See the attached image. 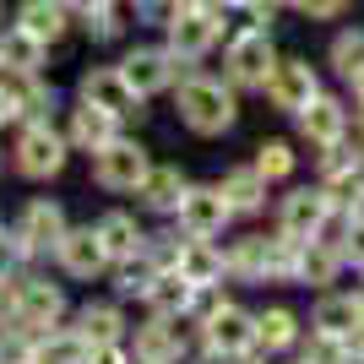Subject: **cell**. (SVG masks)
Masks as SVG:
<instances>
[{"instance_id":"cell-8","label":"cell","mask_w":364,"mask_h":364,"mask_svg":"<svg viewBox=\"0 0 364 364\" xmlns=\"http://www.w3.org/2000/svg\"><path fill=\"white\" fill-rule=\"evenodd\" d=\"M168 223L180 228V234H191V240H223L240 218H234V207H228L218 180H191L185 196H180V213L168 218Z\"/></svg>"},{"instance_id":"cell-24","label":"cell","mask_w":364,"mask_h":364,"mask_svg":"<svg viewBox=\"0 0 364 364\" xmlns=\"http://www.w3.org/2000/svg\"><path fill=\"white\" fill-rule=\"evenodd\" d=\"M174 272L196 289H213V283H228V256H223V240H191L185 234L180 245V267Z\"/></svg>"},{"instance_id":"cell-22","label":"cell","mask_w":364,"mask_h":364,"mask_svg":"<svg viewBox=\"0 0 364 364\" xmlns=\"http://www.w3.org/2000/svg\"><path fill=\"white\" fill-rule=\"evenodd\" d=\"M218 185H223L234 218H261V213H267V201H272V185L261 180V168L250 164V158H245V164H228L223 174H218Z\"/></svg>"},{"instance_id":"cell-13","label":"cell","mask_w":364,"mask_h":364,"mask_svg":"<svg viewBox=\"0 0 364 364\" xmlns=\"http://www.w3.org/2000/svg\"><path fill=\"white\" fill-rule=\"evenodd\" d=\"M321 92H326V82H321L316 65L304 60V55H283L261 98H267L277 114H289V120H294V114H299V109H310V98H321Z\"/></svg>"},{"instance_id":"cell-35","label":"cell","mask_w":364,"mask_h":364,"mask_svg":"<svg viewBox=\"0 0 364 364\" xmlns=\"http://www.w3.org/2000/svg\"><path fill=\"white\" fill-rule=\"evenodd\" d=\"M353 168H364V141H359V136H343L337 147H321V152H316V180L353 174Z\"/></svg>"},{"instance_id":"cell-44","label":"cell","mask_w":364,"mask_h":364,"mask_svg":"<svg viewBox=\"0 0 364 364\" xmlns=\"http://www.w3.org/2000/svg\"><path fill=\"white\" fill-rule=\"evenodd\" d=\"M228 11H245V6H256V0H223Z\"/></svg>"},{"instance_id":"cell-21","label":"cell","mask_w":364,"mask_h":364,"mask_svg":"<svg viewBox=\"0 0 364 364\" xmlns=\"http://www.w3.org/2000/svg\"><path fill=\"white\" fill-rule=\"evenodd\" d=\"M343 272H348V261H343V250L332 240H304L299 256H294V289H310V294L337 289Z\"/></svg>"},{"instance_id":"cell-17","label":"cell","mask_w":364,"mask_h":364,"mask_svg":"<svg viewBox=\"0 0 364 364\" xmlns=\"http://www.w3.org/2000/svg\"><path fill=\"white\" fill-rule=\"evenodd\" d=\"M304 316L294 310V304L272 299V304H256V353H267V359H289L294 348L304 343Z\"/></svg>"},{"instance_id":"cell-45","label":"cell","mask_w":364,"mask_h":364,"mask_svg":"<svg viewBox=\"0 0 364 364\" xmlns=\"http://www.w3.org/2000/svg\"><path fill=\"white\" fill-rule=\"evenodd\" d=\"M272 6H277V11H294V0H272Z\"/></svg>"},{"instance_id":"cell-37","label":"cell","mask_w":364,"mask_h":364,"mask_svg":"<svg viewBox=\"0 0 364 364\" xmlns=\"http://www.w3.org/2000/svg\"><path fill=\"white\" fill-rule=\"evenodd\" d=\"M180 245H185L180 228H158V234H147V250H141V256H147L158 272H174V267H180Z\"/></svg>"},{"instance_id":"cell-16","label":"cell","mask_w":364,"mask_h":364,"mask_svg":"<svg viewBox=\"0 0 364 364\" xmlns=\"http://www.w3.org/2000/svg\"><path fill=\"white\" fill-rule=\"evenodd\" d=\"M55 267H60L65 277H76V283H92V277L114 272V261H109V250H104V240H98L92 223L65 228V240L55 245Z\"/></svg>"},{"instance_id":"cell-10","label":"cell","mask_w":364,"mask_h":364,"mask_svg":"<svg viewBox=\"0 0 364 364\" xmlns=\"http://www.w3.org/2000/svg\"><path fill=\"white\" fill-rule=\"evenodd\" d=\"M114 65L125 71V82H131L141 98H164V92L180 87V76H185V71H196V65H185L180 55L164 44V38H158V44H131Z\"/></svg>"},{"instance_id":"cell-25","label":"cell","mask_w":364,"mask_h":364,"mask_svg":"<svg viewBox=\"0 0 364 364\" xmlns=\"http://www.w3.org/2000/svg\"><path fill=\"white\" fill-rule=\"evenodd\" d=\"M98 240H104L109 261H136L141 250H147V228H141L136 213H125V207H109V213H98Z\"/></svg>"},{"instance_id":"cell-18","label":"cell","mask_w":364,"mask_h":364,"mask_svg":"<svg viewBox=\"0 0 364 364\" xmlns=\"http://www.w3.org/2000/svg\"><path fill=\"white\" fill-rule=\"evenodd\" d=\"M304 326L310 332H326V337H359L364 332V304L353 289H321L316 299H310V316H304Z\"/></svg>"},{"instance_id":"cell-19","label":"cell","mask_w":364,"mask_h":364,"mask_svg":"<svg viewBox=\"0 0 364 364\" xmlns=\"http://www.w3.org/2000/svg\"><path fill=\"white\" fill-rule=\"evenodd\" d=\"M65 207L55 196H28L22 201V213H16V234L28 245L33 256H55V245L65 240Z\"/></svg>"},{"instance_id":"cell-31","label":"cell","mask_w":364,"mask_h":364,"mask_svg":"<svg viewBox=\"0 0 364 364\" xmlns=\"http://www.w3.org/2000/svg\"><path fill=\"white\" fill-rule=\"evenodd\" d=\"M191 299H196V283H185L180 272H158L141 304L158 310V316H185V321H191Z\"/></svg>"},{"instance_id":"cell-14","label":"cell","mask_w":364,"mask_h":364,"mask_svg":"<svg viewBox=\"0 0 364 364\" xmlns=\"http://www.w3.org/2000/svg\"><path fill=\"white\" fill-rule=\"evenodd\" d=\"M60 321H65V289L60 283H49V277H16L11 326H22V332H33V337H49Z\"/></svg>"},{"instance_id":"cell-23","label":"cell","mask_w":364,"mask_h":364,"mask_svg":"<svg viewBox=\"0 0 364 364\" xmlns=\"http://www.w3.org/2000/svg\"><path fill=\"white\" fill-rule=\"evenodd\" d=\"M185 168L180 164H152V174L136 185V207L152 218H174L180 213V196H185Z\"/></svg>"},{"instance_id":"cell-39","label":"cell","mask_w":364,"mask_h":364,"mask_svg":"<svg viewBox=\"0 0 364 364\" xmlns=\"http://www.w3.org/2000/svg\"><path fill=\"white\" fill-rule=\"evenodd\" d=\"M348 6L353 0H294V16H304V22H343Z\"/></svg>"},{"instance_id":"cell-32","label":"cell","mask_w":364,"mask_h":364,"mask_svg":"<svg viewBox=\"0 0 364 364\" xmlns=\"http://www.w3.org/2000/svg\"><path fill=\"white\" fill-rule=\"evenodd\" d=\"M125 11H131V0H114V6H87V11H76V28L87 33L92 44H114L131 22H125Z\"/></svg>"},{"instance_id":"cell-4","label":"cell","mask_w":364,"mask_h":364,"mask_svg":"<svg viewBox=\"0 0 364 364\" xmlns=\"http://www.w3.org/2000/svg\"><path fill=\"white\" fill-rule=\"evenodd\" d=\"M228 6L223 0H185V11L164 28V44L180 55L185 65H201L218 44L228 38Z\"/></svg>"},{"instance_id":"cell-30","label":"cell","mask_w":364,"mask_h":364,"mask_svg":"<svg viewBox=\"0 0 364 364\" xmlns=\"http://www.w3.org/2000/svg\"><path fill=\"white\" fill-rule=\"evenodd\" d=\"M44 60H49V44L44 38H33L22 22H11V28L0 33V65H11V71H44Z\"/></svg>"},{"instance_id":"cell-2","label":"cell","mask_w":364,"mask_h":364,"mask_svg":"<svg viewBox=\"0 0 364 364\" xmlns=\"http://www.w3.org/2000/svg\"><path fill=\"white\" fill-rule=\"evenodd\" d=\"M228 256V283H250V289H267V283H294V256H299V240H283V234H267V228H245L234 240H223Z\"/></svg>"},{"instance_id":"cell-46","label":"cell","mask_w":364,"mask_h":364,"mask_svg":"<svg viewBox=\"0 0 364 364\" xmlns=\"http://www.w3.org/2000/svg\"><path fill=\"white\" fill-rule=\"evenodd\" d=\"M0 234H6V228H0Z\"/></svg>"},{"instance_id":"cell-12","label":"cell","mask_w":364,"mask_h":364,"mask_svg":"<svg viewBox=\"0 0 364 364\" xmlns=\"http://www.w3.org/2000/svg\"><path fill=\"white\" fill-rule=\"evenodd\" d=\"M343 136H353V98H343V92H321V98H310V109L294 114V141L310 152L337 147Z\"/></svg>"},{"instance_id":"cell-11","label":"cell","mask_w":364,"mask_h":364,"mask_svg":"<svg viewBox=\"0 0 364 364\" xmlns=\"http://www.w3.org/2000/svg\"><path fill=\"white\" fill-rule=\"evenodd\" d=\"M11 164L22 180H55L65 164H71V141H65V131H55V125H22L16 131V147H11Z\"/></svg>"},{"instance_id":"cell-15","label":"cell","mask_w":364,"mask_h":364,"mask_svg":"<svg viewBox=\"0 0 364 364\" xmlns=\"http://www.w3.org/2000/svg\"><path fill=\"white\" fill-rule=\"evenodd\" d=\"M76 98H87V104L109 109V114H120V120H141L147 114V98H141L131 82H125L120 65H87V71L76 76Z\"/></svg>"},{"instance_id":"cell-1","label":"cell","mask_w":364,"mask_h":364,"mask_svg":"<svg viewBox=\"0 0 364 364\" xmlns=\"http://www.w3.org/2000/svg\"><path fill=\"white\" fill-rule=\"evenodd\" d=\"M174 98V120L191 131V136H201V141H218V136H228L234 125H240V87L228 82L223 71H185L180 76V87L168 92Z\"/></svg>"},{"instance_id":"cell-29","label":"cell","mask_w":364,"mask_h":364,"mask_svg":"<svg viewBox=\"0 0 364 364\" xmlns=\"http://www.w3.org/2000/svg\"><path fill=\"white\" fill-rule=\"evenodd\" d=\"M71 6L65 0H22L16 6V22L33 33V38H44V44H60L65 33H71Z\"/></svg>"},{"instance_id":"cell-27","label":"cell","mask_w":364,"mask_h":364,"mask_svg":"<svg viewBox=\"0 0 364 364\" xmlns=\"http://www.w3.org/2000/svg\"><path fill=\"white\" fill-rule=\"evenodd\" d=\"M250 164L261 168V180L272 185V191H283V185H294V174H299V141L294 136H261L256 147H250Z\"/></svg>"},{"instance_id":"cell-43","label":"cell","mask_w":364,"mask_h":364,"mask_svg":"<svg viewBox=\"0 0 364 364\" xmlns=\"http://www.w3.org/2000/svg\"><path fill=\"white\" fill-rule=\"evenodd\" d=\"M353 136L364 141V98H353Z\"/></svg>"},{"instance_id":"cell-9","label":"cell","mask_w":364,"mask_h":364,"mask_svg":"<svg viewBox=\"0 0 364 364\" xmlns=\"http://www.w3.org/2000/svg\"><path fill=\"white\" fill-rule=\"evenodd\" d=\"M152 158L147 141L136 136H114L104 152H92V185L98 191H109V196H136V185L152 174Z\"/></svg>"},{"instance_id":"cell-7","label":"cell","mask_w":364,"mask_h":364,"mask_svg":"<svg viewBox=\"0 0 364 364\" xmlns=\"http://www.w3.org/2000/svg\"><path fill=\"white\" fill-rule=\"evenodd\" d=\"M125 343H131L136 364H185L196 353V326L185 316H158V310H147V321L131 326Z\"/></svg>"},{"instance_id":"cell-28","label":"cell","mask_w":364,"mask_h":364,"mask_svg":"<svg viewBox=\"0 0 364 364\" xmlns=\"http://www.w3.org/2000/svg\"><path fill=\"white\" fill-rule=\"evenodd\" d=\"M76 332L87 343H125L131 337V321H125V304L120 299H98V304H82L76 310Z\"/></svg>"},{"instance_id":"cell-6","label":"cell","mask_w":364,"mask_h":364,"mask_svg":"<svg viewBox=\"0 0 364 364\" xmlns=\"http://www.w3.org/2000/svg\"><path fill=\"white\" fill-rule=\"evenodd\" d=\"M332 196H326V185L310 180V185H283V196L272 201V228L283 240H321V228L332 223Z\"/></svg>"},{"instance_id":"cell-38","label":"cell","mask_w":364,"mask_h":364,"mask_svg":"<svg viewBox=\"0 0 364 364\" xmlns=\"http://www.w3.org/2000/svg\"><path fill=\"white\" fill-rule=\"evenodd\" d=\"M180 11H185V0H131V16H136V28H158V33H164Z\"/></svg>"},{"instance_id":"cell-36","label":"cell","mask_w":364,"mask_h":364,"mask_svg":"<svg viewBox=\"0 0 364 364\" xmlns=\"http://www.w3.org/2000/svg\"><path fill=\"white\" fill-rule=\"evenodd\" d=\"M152 277H158V267H152L147 256H136V261H114V299H147Z\"/></svg>"},{"instance_id":"cell-5","label":"cell","mask_w":364,"mask_h":364,"mask_svg":"<svg viewBox=\"0 0 364 364\" xmlns=\"http://www.w3.org/2000/svg\"><path fill=\"white\" fill-rule=\"evenodd\" d=\"M277 60H283V49H277L272 28H234L223 38V76L240 92H267Z\"/></svg>"},{"instance_id":"cell-34","label":"cell","mask_w":364,"mask_h":364,"mask_svg":"<svg viewBox=\"0 0 364 364\" xmlns=\"http://www.w3.org/2000/svg\"><path fill=\"white\" fill-rule=\"evenodd\" d=\"M294 353H299L304 364H359L348 337H326V332H304V343Z\"/></svg>"},{"instance_id":"cell-26","label":"cell","mask_w":364,"mask_h":364,"mask_svg":"<svg viewBox=\"0 0 364 364\" xmlns=\"http://www.w3.org/2000/svg\"><path fill=\"white\" fill-rule=\"evenodd\" d=\"M326 71H332L343 87L364 82V22H343V28L326 38Z\"/></svg>"},{"instance_id":"cell-20","label":"cell","mask_w":364,"mask_h":364,"mask_svg":"<svg viewBox=\"0 0 364 364\" xmlns=\"http://www.w3.org/2000/svg\"><path fill=\"white\" fill-rule=\"evenodd\" d=\"M120 114H109V109H98V104H87V98H76V109L65 114V141H71V152H104L114 136H125L120 131Z\"/></svg>"},{"instance_id":"cell-33","label":"cell","mask_w":364,"mask_h":364,"mask_svg":"<svg viewBox=\"0 0 364 364\" xmlns=\"http://www.w3.org/2000/svg\"><path fill=\"white\" fill-rule=\"evenodd\" d=\"M92 343L76 326H55L49 337H38V364H87Z\"/></svg>"},{"instance_id":"cell-41","label":"cell","mask_w":364,"mask_h":364,"mask_svg":"<svg viewBox=\"0 0 364 364\" xmlns=\"http://www.w3.org/2000/svg\"><path fill=\"white\" fill-rule=\"evenodd\" d=\"M87 364H136V353H131V343H92Z\"/></svg>"},{"instance_id":"cell-42","label":"cell","mask_w":364,"mask_h":364,"mask_svg":"<svg viewBox=\"0 0 364 364\" xmlns=\"http://www.w3.org/2000/svg\"><path fill=\"white\" fill-rule=\"evenodd\" d=\"M11 120H22V98L0 82V125H11Z\"/></svg>"},{"instance_id":"cell-3","label":"cell","mask_w":364,"mask_h":364,"mask_svg":"<svg viewBox=\"0 0 364 364\" xmlns=\"http://www.w3.org/2000/svg\"><path fill=\"white\" fill-rule=\"evenodd\" d=\"M240 353H256V310L240 299H223L213 316L196 326V364H228Z\"/></svg>"},{"instance_id":"cell-40","label":"cell","mask_w":364,"mask_h":364,"mask_svg":"<svg viewBox=\"0 0 364 364\" xmlns=\"http://www.w3.org/2000/svg\"><path fill=\"white\" fill-rule=\"evenodd\" d=\"M337 250H343V261H348L353 272H364V213H359V218H348V228H343Z\"/></svg>"}]
</instances>
